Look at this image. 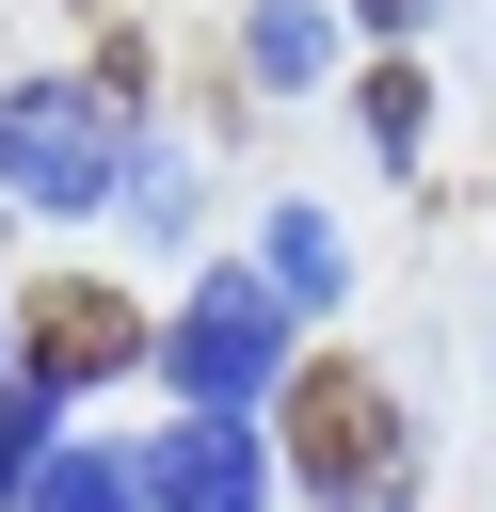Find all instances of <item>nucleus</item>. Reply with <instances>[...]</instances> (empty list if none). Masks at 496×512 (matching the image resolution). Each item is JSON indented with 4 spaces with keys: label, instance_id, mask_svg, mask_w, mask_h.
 <instances>
[{
    "label": "nucleus",
    "instance_id": "obj_1",
    "mask_svg": "<svg viewBox=\"0 0 496 512\" xmlns=\"http://www.w3.org/2000/svg\"><path fill=\"white\" fill-rule=\"evenodd\" d=\"M0 192L16 208H112L128 192V112L96 80H0Z\"/></svg>",
    "mask_w": 496,
    "mask_h": 512
},
{
    "label": "nucleus",
    "instance_id": "obj_2",
    "mask_svg": "<svg viewBox=\"0 0 496 512\" xmlns=\"http://www.w3.org/2000/svg\"><path fill=\"white\" fill-rule=\"evenodd\" d=\"M160 368H176V400L192 416H240V400H272L288 384V288L272 272H192V304H176V336H160Z\"/></svg>",
    "mask_w": 496,
    "mask_h": 512
},
{
    "label": "nucleus",
    "instance_id": "obj_3",
    "mask_svg": "<svg viewBox=\"0 0 496 512\" xmlns=\"http://www.w3.org/2000/svg\"><path fill=\"white\" fill-rule=\"evenodd\" d=\"M288 448H304V496H320V512H368V496H384V464H400V432H384L368 368H288Z\"/></svg>",
    "mask_w": 496,
    "mask_h": 512
},
{
    "label": "nucleus",
    "instance_id": "obj_4",
    "mask_svg": "<svg viewBox=\"0 0 496 512\" xmlns=\"http://www.w3.org/2000/svg\"><path fill=\"white\" fill-rule=\"evenodd\" d=\"M144 496H160V512H272V448H256V416H176V432L144 448Z\"/></svg>",
    "mask_w": 496,
    "mask_h": 512
},
{
    "label": "nucleus",
    "instance_id": "obj_5",
    "mask_svg": "<svg viewBox=\"0 0 496 512\" xmlns=\"http://www.w3.org/2000/svg\"><path fill=\"white\" fill-rule=\"evenodd\" d=\"M128 352H144V320H128V288H96V272H64V288L32 304V352H16V368L80 400V384H112Z\"/></svg>",
    "mask_w": 496,
    "mask_h": 512
},
{
    "label": "nucleus",
    "instance_id": "obj_6",
    "mask_svg": "<svg viewBox=\"0 0 496 512\" xmlns=\"http://www.w3.org/2000/svg\"><path fill=\"white\" fill-rule=\"evenodd\" d=\"M240 64H256L272 96H304V80L336 64V16H320V0H256V16H240Z\"/></svg>",
    "mask_w": 496,
    "mask_h": 512
},
{
    "label": "nucleus",
    "instance_id": "obj_7",
    "mask_svg": "<svg viewBox=\"0 0 496 512\" xmlns=\"http://www.w3.org/2000/svg\"><path fill=\"white\" fill-rule=\"evenodd\" d=\"M48 448H64V384H0V512H32V480H48Z\"/></svg>",
    "mask_w": 496,
    "mask_h": 512
},
{
    "label": "nucleus",
    "instance_id": "obj_8",
    "mask_svg": "<svg viewBox=\"0 0 496 512\" xmlns=\"http://www.w3.org/2000/svg\"><path fill=\"white\" fill-rule=\"evenodd\" d=\"M32 512H160V496H144V448H48Z\"/></svg>",
    "mask_w": 496,
    "mask_h": 512
},
{
    "label": "nucleus",
    "instance_id": "obj_9",
    "mask_svg": "<svg viewBox=\"0 0 496 512\" xmlns=\"http://www.w3.org/2000/svg\"><path fill=\"white\" fill-rule=\"evenodd\" d=\"M256 272H272L288 304H336V272H352V256H336V224H320V208H272V224H256Z\"/></svg>",
    "mask_w": 496,
    "mask_h": 512
},
{
    "label": "nucleus",
    "instance_id": "obj_10",
    "mask_svg": "<svg viewBox=\"0 0 496 512\" xmlns=\"http://www.w3.org/2000/svg\"><path fill=\"white\" fill-rule=\"evenodd\" d=\"M416 128H432V96H416V64H384V80H368V144L416 160Z\"/></svg>",
    "mask_w": 496,
    "mask_h": 512
},
{
    "label": "nucleus",
    "instance_id": "obj_11",
    "mask_svg": "<svg viewBox=\"0 0 496 512\" xmlns=\"http://www.w3.org/2000/svg\"><path fill=\"white\" fill-rule=\"evenodd\" d=\"M352 16H368V32H416V16H432V0H352Z\"/></svg>",
    "mask_w": 496,
    "mask_h": 512
},
{
    "label": "nucleus",
    "instance_id": "obj_12",
    "mask_svg": "<svg viewBox=\"0 0 496 512\" xmlns=\"http://www.w3.org/2000/svg\"><path fill=\"white\" fill-rule=\"evenodd\" d=\"M0 352H16V320H0ZM0 384H16V368H0Z\"/></svg>",
    "mask_w": 496,
    "mask_h": 512
}]
</instances>
